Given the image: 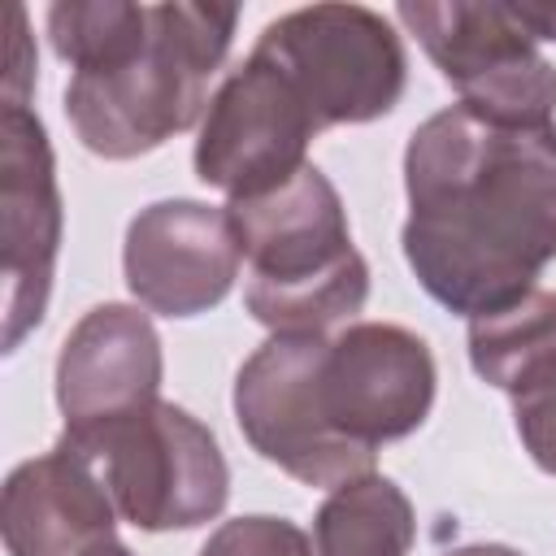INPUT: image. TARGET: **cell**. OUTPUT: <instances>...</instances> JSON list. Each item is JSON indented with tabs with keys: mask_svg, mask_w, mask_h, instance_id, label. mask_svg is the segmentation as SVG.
<instances>
[{
	"mask_svg": "<svg viewBox=\"0 0 556 556\" xmlns=\"http://www.w3.org/2000/svg\"><path fill=\"white\" fill-rule=\"evenodd\" d=\"M0 530L9 556H135L100 473L61 439L4 478Z\"/></svg>",
	"mask_w": 556,
	"mask_h": 556,
	"instance_id": "7c38bea8",
	"label": "cell"
},
{
	"mask_svg": "<svg viewBox=\"0 0 556 556\" xmlns=\"http://www.w3.org/2000/svg\"><path fill=\"white\" fill-rule=\"evenodd\" d=\"M513 426L526 456L556 478V356L521 378L513 391Z\"/></svg>",
	"mask_w": 556,
	"mask_h": 556,
	"instance_id": "e0dca14e",
	"label": "cell"
},
{
	"mask_svg": "<svg viewBox=\"0 0 556 556\" xmlns=\"http://www.w3.org/2000/svg\"><path fill=\"white\" fill-rule=\"evenodd\" d=\"M252 52L287 74L321 130L387 117L408 83L395 26L365 4L291 9L261 30Z\"/></svg>",
	"mask_w": 556,
	"mask_h": 556,
	"instance_id": "5b68a950",
	"label": "cell"
},
{
	"mask_svg": "<svg viewBox=\"0 0 556 556\" xmlns=\"http://www.w3.org/2000/svg\"><path fill=\"white\" fill-rule=\"evenodd\" d=\"M200 556H313V547H308V534L295 521L252 513V517L222 521L204 539Z\"/></svg>",
	"mask_w": 556,
	"mask_h": 556,
	"instance_id": "ac0fdd59",
	"label": "cell"
},
{
	"mask_svg": "<svg viewBox=\"0 0 556 556\" xmlns=\"http://www.w3.org/2000/svg\"><path fill=\"white\" fill-rule=\"evenodd\" d=\"M235 22V4H152L135 52L104 70L70 74L65 117L78 143L104 161H130L204 122L208 83L230 52Z\"/></svg>",
	"mask_w": 556,
	"mask_h": 556,
	"instance_id": "7a4b0ae2",
	"label": "cell"
},
{
	"mask_svg": "<svg viewBox=\"0 0 556 556\" xmlns=\"http://www.w3.org/2000/svg\"><path fill=\"white\" fill-rule=\"evenodd\" d=\"M317 334H269L235 374V421L252 452L304 486H343L374 473V452L348 443L321 408Z\"/></svg>",
	"mask_w": 556,
	"mask_h": 556,
	"instance_id": "52a82bcc",
	"label": "cell"
},
{
	"mask_svg": "<svg viewBox=\"0 0 556 556\" xmlns=\"http://www.w3.org/2000/svg\"><path fill=\"white\" fill-rule=\"evenodd\" d=\"M321 408L330 426L378 452V443L413 434L434 404V356L421 334L391 321H352L326 339Z\"/></svg>",
	"mask_w": 556,
	"mask_h": 556,
	"instance_id": "9c48e42d",
	"label": "cell"
},
{
	"mask_svg": "<svg viewBox=\"0 0 556 556\" xmlns=\"http://www.w3.org/2000/svg\"><path fill=\"white\" fill-rule=\"evenodd\" d=\"M61 252V191L43 122L4 104L0 113V265H4V352L43 321Z\"/></svg>",
	"mask_w": 556,
	"mask_h": 556,
	"instance_id": "30bf717a",
	"label": "cell"
},
{
	"mask_svg": "<svg viewBox=\"0 0 556 556\" xmlns=\"http://www.w3.org/2000/svg\"><path fill=\"white\" fill-rule=\"evenodd\" d=\"M317 130V117L287 74L261 52H248V61L222 78L204 109L195 178L230 200L265 195L308 165V139Z\"/></svg>",
	"mask_w": 556,
	"mask_h": 556,
	"instance_id": "ba28073f",
	"label": "cell"
},
{
	"mask_svg": "<svg viewBox=\"0 0 556 556\" xmlns=\"http://www.w3.org/2000/svg\"><path fill=\"white\" fill-rule=\"evenodd\" d=\"M239 235L230 208L204 200H156L126 226L122 269L130 295L161 317L217 308L239 278Z\"/></svg>",
	"mask_w": 556,
	"mask_h": 556,
	"instance_id": "8fae6325",
	"label": "cell"
},
{
	"mask_svg": "<svg viewBox=\"0 0 556 556\" xmlns=\"http://www.w3.org/2000/svg\"><path fill=\"white\" fill-rule=\"evenodd\" d=\"M417 539V517L408 495L382 478L365 473L326 495L313 517V556H408Z\"/></svg>",
	"mask_w": 556,
	"mask_h": 556,
	"instance_id": "5bb4252c",
	"label": "cell"
},
{
	"mask_svg": "<svg viewBox=\"0 0 556 556\" xmlns=\"http://www.w3.org/2000/svg\"><path fill=\"white\" fill-rule=\"evenodd\" d=\"M404 191V261L452 313H495L556 261V122L504 126L447 104L413 130Z\"/></svg>",
	"mask_w": 556,
	"mask_h": 556,
	"instance_id": "6da1fadb",
	"label": "cell"
},
{
	"mask_svg": "<svg viewBox=\"0 0 556 556\" xmlns=\"http://www.w3.org/2000/svg\"><path fill=\"white\" fill-rule=\"evenodd\" d=\"M4 22H9V56H4V104H22L26 109V96L35 87V43L26 35V9L22 4H9L4 9Z\"/></svg>",
	"mask_w": 556,
	"mask_h": 556,
	"instance_id": "d6986e66",
	"label": "cell"
},
{
	"mask_svg": "<svg viewBox=\"0 0 556 556\" xmlns=\"http://www.w3.org/2000/svg\"><path fill=\"white\" fill-rule=\"evenodd\" d=\"M161 334L135 304H96L56 356V408L65 430L122 417L161 400Z\"/></svg>",
	"mask_w": 556,
	"mask_h": 556,
	"instance_id": "4fadbf2b",
	"label": "cell"
},
{
	"mask_svg": "<svg viewBox=\"0 0 556 556\" xmlns=\"http://www.w3.org/2000/svg\"><path fill=\"white\" fill-rule=\"evenodd\" d=\"M239 252L252 265L248 313L274 334L330 339L343 321L365 308L369 265L352 248L348 213L334 182L304 165L291 182L230 200Z\"/></svg>",
	"mask_w": 556,
	"mask_h": 556,
	"instance_id": "3957f363",
	"label": "cell"
},
{
	"mask_svg": "<svg viewBox=\"0 0 556 556\" xmlns=\"http://www.w3.org/2000/svg\"><path fill=\"white\" fill-rule=\"evenodd\" d=\"M556 356V291H526L521 300L469 317V365L482 382L513 391Z\"/></svg>",
	"mask_w": 556,
	"mask_h": 556,
	"instance_id": "9a60e30c",
	"label": "cell"
},
{
	"mask_svg": "<svg viewBox=\"0 0 556 556\" xmlns=\"http://www.w3.org/2000/svg\"><path fill=\"white\" fill-rule=\"evenodd\" d=\"M395 17L417 35L469 113L504 126L556 122V65L539 52L513 4L404 0Z\"/></svg>",
	"mask_w": 556,
	"mask_h": 556,
	"instance_id": "8992f818",
	"label": "cell"
},
{
	"mask_svg": "<svg viewBox=\"0 0 556 556\" xmlns=\"http://www.w3.org/2000/svg\"><path fill=\"white\" fill-rule=\"evenodd\" d=\"M447 556H521L517 547H504V543H469V547H456Z\"/></svg>",
	"mask_w": 556,
	"mask_h": 556,
	"instance_id": "44dd1931",
	"label": "cell"
},
{
	"mask_svg": "<svg viewBox=\"0 0 556 556\" xmlns=\"http://www.w3.org/2000/svg\"><path fill=\"white\" fill-rule=\"evenodd\" d=\"M513 9L534 39H556V0H521Z\"/></svg>",
	"mask_w": 556,
	"mask_h": 556,
	"instance_id": "ffe728a7",
	"label": "cell"
},
{
	"mask_svg": "<svg viewBox=\"0 0 556 556\" xmlns=\"http://www.w3.org/2000/svg\"><path fill=\"white\" fill-rule=\"evenodd\" d=\"M61 443L100 473L117 517L135 530H195L230 500V465L217 434L169 400L65 430Z\"/></svg>",
	"mask_w": 556,
	"mask_h": 556,
	"instance_id": "277c9868",
	"label": "cell"
},
{
	"mask_svg": "<svg viewBox=\"0 0 556 556\" xmlns=\"http://www.w3.org/2000/svg\"><path fill=\"white\" fill-rule=\"evenodd\" d=\"M148 9L130 0H61L48 9V39L74 74L104 70L143 43Z\"/></svg>",
	"mask_w": 556,
	"mask_h": 556,
	"instance_id": "2e32d148",
	"label": "cell"
}]
</instances>
